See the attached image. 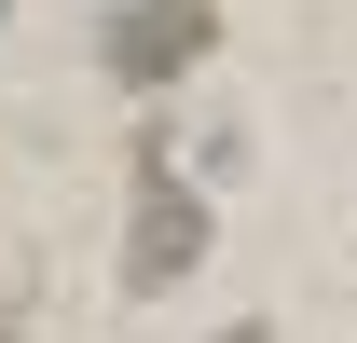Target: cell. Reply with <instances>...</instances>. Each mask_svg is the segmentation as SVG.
Wrapping results in <instances>:
<instances>
[{"label":"cell","mask_w":357,"mask_h":343,"mask_svg":"<svg viewBox=\"0 0 357 343\" xmlns=\"http://www.w3.org/2000/svg\"><path fill=\"white\" fill-rule=\"evenodd\" d=\"M206 261V206H192V178H137V220H124V289H178Z\"/></svg>","instance_id":"obj_1"},{"label":"cell","mask_w":357,"mask_h":343,"mask_svg":"<svg viewBox=\"0 0 357 343\" xmlns=\"http://www.w3.org/2000/svg\"><path fill=\"white\" fill-rule=\"evenodd\" d=\"M206 42H220V14H206V0H137L124 28H110V69L151 96V83H178V69H192Z\"/></svg>","instance_id":"obj_2"},{"label":"cell","mask_w":357,"mask_h":343,"mask_svg":"<svg viewBox=\"0 0 357 343\" xmlns=\"http://www.w3.org/2000/svg\"><path fill=\"white\" fill-rule=\"evenodd\" d=\"M220 343H261V330H220Z\"/></svg>","instance_id":"obj_3"}]
</instances>
